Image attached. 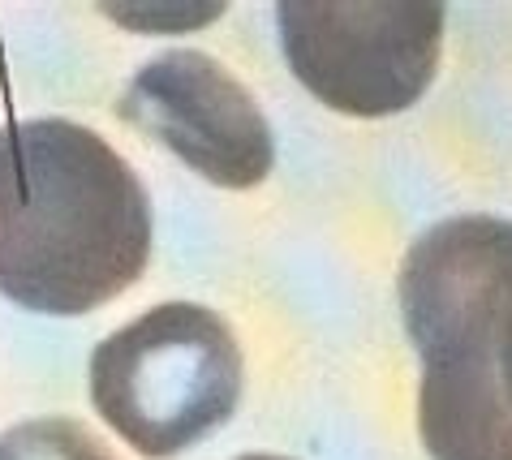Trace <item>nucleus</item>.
I'll list each match as a JSON object with an SVG mask.
<instances>
[{"instance_id":"1","label":"nucleus","mask_w":512,"mask_h":460,"mask_svg":"<svg viewBox=\"0 0 512 460\" xmlns=\"http://www.w3.org/2000/svg\"><path fill=\"white\" fill-rule=\"evenodd\" d=\"M151 258V198L95 129L0 125V293L35 314H87Z\"/></svg>"},{"instance_id":"2","label":"nucleus","mask_w":512,"mask_h":460,"mask_svg":"<svg viewBox=\"0 0 512 460\" xmlns=\"http://www.w3.org/2000/svg\"><path fill=\"white\" fill-rule=\"evenodd\" d=\"M512 276V224L457 215L401 263L405 332L422 357L418 430L431 460H512V405L495 370V323Z\"/></svg>"},{"instance_id":"3","label":"nucleus","mask_w":512,"mask_h":460,"mask_svg":"<svg viewBox=\"0 0 512 460\" xmlns=\"http://www.w3.org/2000/svg\"><path fill=\"white\" fill-rule=\"evenodd\" d=\"M233 327L194 301H164L99 340L91 400L138 456L168 460L233 418L241 400Z\"/></svg>"},{"instance_id":"4","label":"nucleus","mask_w":512,"mask_h":460,"mask_svg":"<svg viewBox=\"0 0 512 460\" xmlns=\"http://www.w3.org/2000/svg\"><path fill=\"white\" fill-rule=\"evenodd\" d=\"M284 61L345 117H392L418 104L439 69V5H280Z\"/></svg>"},{"instance_id":"5","label":"nucleus","mask_w":512,"mask_h":460,"mask_svg":"<svg viewBox=\"0 0 512 460\" xmlns=\"http://www.w3.org/2000/svg\"><path fill=\"white\" fill-rule=\"evenodd\" d=\"M117 117L224 190H254L276 164L263 108L216 56L173 48L125 82Z\"/></svg>"},{"instance_id":"6","label":"nucleus","mask_w":512,"mask_h":460,"mask_svg":"<svg viewBox=\"0 0 512 460\" xmlns=\"http://www.w3.org/2000/svg\"><path fill=\"white\" fill-rule=\"evenodd\" d=\"M0 460H112V452L74 418H31L0 435Z\"/></svg>"},{"instance_id":"7","label":"nucleus","mask_w":512,"mask_h":460,"mask_svg":"<svg viewBox=\"0 0 512 460\" xmlns=\"http://www.w3.org/2000/svg\"><path fill=\"white\" fill-rule=\"evenodd\" d=\"M495 370H500L504 396L512 405V276H508V289L500 301V323H495Z\"/></svg>"},{"instance_id":"8","label":"nucleus","mask_w":512,"mask_h":460,"mask_svg":"<svg viewBox=\"0 0 512 460\" xmlns=\"http://www.w3.org/2000/svg\"><path fill=\"white\" fill-rule=\"evenodd\" d=\"M241 460H289V456H267V452H254V456H241Z\"/></svg>"}]
</instances>
